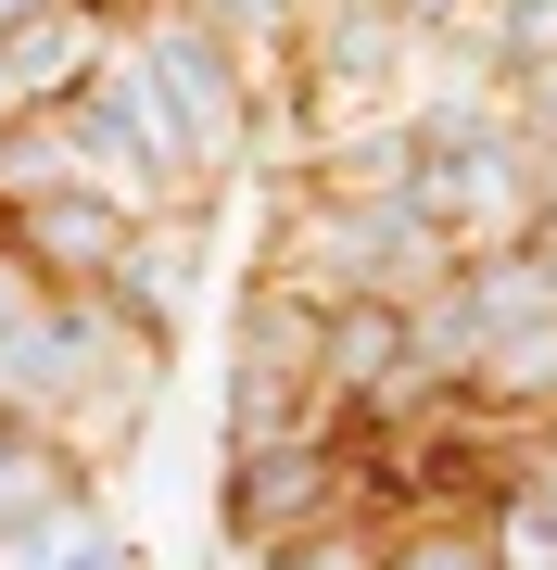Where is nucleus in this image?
<instances>
[{"mask_svg": "<svg viewBox=\"0 0 557 570\" xmlns=\"http://www.w3.org/2000/svg\"><path fill=\"white\" fill-rule=\"evenodd\" d=\"M115 63H127V89H140V115L166 127L178 190H190L203 216L228 204V190L267 178V89H253V63L228 51L216 26H190L178 0H152V13L115 26Z\"/></svg>", "mask_w": 557, "mask_h": 570, "instance_id": "1", "label": "nucleus"}, {"mask_svg": "<svg viewBox=\"0 0 557 570\" xmlns=\"http://www.w3.org/2000/svg\"><path fill=\"white\" fill-rule=\"evenodd\" d=\"M342 508H355V444H330V431L267 444V456H228V482H216L228 558H267V546H291V532H317V520H342Z\"/></svg>", "mask_w": 557, "mask_h": 570, "instance_id": "2", "label": "nucleus"}, {"mask_svg": "<svg viewBox=\"0 0 557 570\" xmlns=\"http://www.w3.org/2000/svg\"><path fill=\"white\" fill-rule=\"evenodd\" d=\"M203 279H216V216H140L127 228V254H115V317H140L152 343H190V305H203Z\"/></svg>", "mask_w": 557, "mask_h": 570, "instance_id": "3", "label": "nucleus"}, {"mask_svg": "<svg viewBox=\"0 0 557 570\" xmlns=\"http://www.w3.org/2000/svg\"><path fill=\"white\" fill-rule=\"evenodd\" d=\"M127 228H140V216H115L102 190H39V204L0 216V242L26 254V279H39V292H102L115 254H127Z\"/></svg>", "mask_w": 557, "mask_h": 570, "instance_id": "4", "label": "nucleus"}, {"mask_svg": "<svg viewBox=\"0 0 557 570\" xmlns=\"http://www.w3.org/2000/svg\"><path fill=\"white\" fill-rule=\"evenodd\" d=\"M380 570H495V546H481V508H418V520H380Z\"/></svg>", "mask_w": 557, "mask_h": 570, "instance_id": "5", "label": "nucleus"}, {"mask_svg": "<svg viewBox=\"0 0 557 570\" xmlns=\"http://www.w3.org/2000/svg\"><path fill=\"white\" fill-rule=\"evenodd\" d=\"M190 26H216L228 51L253 63V89H279V63H291V26H305V0H178Z\"/></svg>", "mask_w": 557, "mask_h": 570, "instance_id": "6", "label": "nucleus"}, {"mask_svg": "<svg viewBox=\"0 0 557 570\" xmlns=\"http://www.w3.org/2000/svg\"><path fill=\"white\" fill-rule=\"evenodd\" d=\"M228 570H380V520H317V532H291V546H267V558H228Z\"/></svg>", "mask_w": 557, "mask_h": 570, "instance_id": "7", "label": "nucleus"}, {"mask_svg": "<svg viewBox=\"0 0 557 570\" xmlns=\"http://www.w3.org/2000/svg\"><path fill=\"white\" fill-rule=\"evenodd\" d=\"M39 305H51V292H39V279H26V254H13V242H0V343H13V330H26V317H39Z\"/></svg>", "mask_w": 557, "mask_h": 570, "instance_id": "8", "label": "nucleus"}, {"mask_svg": "<svg viewBox=\"0 0 557 570\" xmlns=\"http://www.w3.org/2000/svg\"><path fill=\"white\" fill-rule=\"evenodd\" d=\"M519 266H533L545 305H557V204H533V228H519Z\"/></svg>", "mask_w": 557, "mask_h": 570, "instance_id": "9", "label": "nucleus"}, {"mask_svg": "<svg viewBox=\"0 0 557 570\" xmlns=\"http://www.w3.org/2000/svg\"><path fill=\"white\" fill-rule=\"evenodd\" d=\"M51 570H140V546H127V532L102 520V532H89V546H77V558H51Z\"/></svg>", "mask_w": 557, "mask_h": 570, "instance_id": "10", "label": "nucleus"}, {"mask_svg": "<svg viewBox=\"0 0 557 570\" xmlns=\"http://www.w3.org/2000/svg\"><path fill=\"white\" fill-rule=\"evenodd\" d=\"M26 13H39V0H0V39H13V26H26Z\"/></svg>", "mask_w": 557, "mask_h": 570, "instance_id": "11", "label": "nucleus"}]
</instances>
